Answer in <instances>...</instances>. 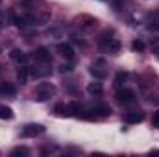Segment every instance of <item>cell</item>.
<instances>
[{
  "label": "cell",
  "mask_w": 159,
  "mask_h": 157,
  "mask_svg": "<svg viewBox=\"0 0 159 157\" xmlns=\"http://www.w3.org/2000/svg\"><path fill=\"white\" fill-rule=\"evenodd\" d=\"M9 57L13 59V61H17V63H26L28 61V56L22 52V50H19V48H15V50H11V54H9Z\"/></svg>",
  "instance_id": "9c48e42d"
},
{
  "label": "cell",
  "mask_w": 159,
  "mask_h": 157,
  "mask_svg": "<svg viewBox=\"0 0 159 157\" xmlns=\"http://www.w3.org/2000/svg\"><path fill=\"white\" fill-rule=\"evenodd\" d=\"M37 20H39V24H46V22L50 20V11H43V13L39 15V19H37Z\"/></svg>",
  "instance_id": "d6986e66"
},
{
  "label": "cell",
  "mask_w": 159,
  "mask_h": 157,
  "mask_svg": "<svg viewBox=\"0 0 159 157\" xmlns=\"http://www.w3.org/2000/svg\"><path fill=\"white\" fill-rule=\"evenodd\" d=\"M28 76H30V69H28V67H20L19 72H17L19 81H20V83H26V81H28Z\"/></svg>",
  "instance_id": "9a60e30c"
},
{
  "label": "cell",
  "mask_w": 159,
  "mask_h": 157,
  "mask_svg": "<svg viewBox=\"0 0 159 157\" xmlns=\"http://www.w3.org/2000/svg\"><path fill=\"white\" fill-rule=\"evenodd\" d=\"M91 113L94 115H100V117H107V115H111V107L109 105H94L93 109H91Z\"/></svg>",
  "instance_id": "5bb4252c"
},
{
  "label": "cell",
  "mask_w": 159,
  "mask_h": 157,
  "mask_svg": "<svg viewBox=\"0 0 159 157\" xmlns=\"http://www.w3.org/2000/svg\"><path fill=\"white\" fill-rule=\"evenodd\" d=\"M41 133H44V126L41 124H26L22 128V137H37Z\"/></svg>",
  "instance_id": "7a4b0ae2"
},
{
  "label": "cell",
  "mask_w": 159,
  "mask_h": 157,
  "mask_svg": "<svg viewBox=\"0 0 159 157\" xmlns=\"http://www.w3.org/2000/svg\"><path fill=\"white\" fill-rule=\"evenodd\" d=\"M148 26H150V30L159 32V9H156L154 13L148 15Z\"/></svg>",
  "instance_id": "8fae6325"
},
{
  "label": "cell",
  "mask_w": 159,
  "mask_h": 157,
  "mask_svg": "<svg viewBox=\"0 0 159 157\" xmlns=\"http://www.w3.org/2000/svg\"><path fill=\"white\" fill-rule=\"evenodd\" d=\"M56 94V87L52 83H39L35 87V100L37 102H46Z\"/></svg>",
  "instance_id": "6da1fadb"
},
{
  "label": "cell",
  "mask_w": 159,
  "mask_h": 157,
  "mask_svg": "<svg viewBox=\"0 0 159 157\" xmlns=\"http://www.w3.org/2000/svg\"><path fill=\"white\" fill-rule=\"evenodd\" d=\"M102 65H104V61H96V63L91 67V74H93L94 78H104V76H106V70L100 69Z\"/></svg>",
  "instance_id": "4fadbf2b"
},
{
  "label": "cell",
  "mask_w": 159,
  "mask_h": 157,
  "mask_svg": "<svg viewBox=\"0 0 159 157\" xmlns=\"http://www.w3.org/2000/svg\"><path fill=\"white\" fill-rule=\"evenodd\" d=\"M17 92L15 85L13 83H7V81H2L0 83V94H6V96H13Z\"/></svg>",
  "instance_id": "30bf717a"
},
{
  "label": "cell",
  "mask_w": 159,
  "mask_h": 157,
  "mask_svg": "<svg viewBox=\"0 0 159 157\" xmlns=\"http://www.w3.org/2000/svg\"><path fill=\"white\" fill-rule=\"evenodd\" d=\"M54 113H56L57 117H70V107L65 105V104H56Z\"/></svg>",
  "instance_id": "7c38bea8"
},
{
  "label": "cell",
  "mask_w": 159,
  "mask_h": 157,
  "mask_svg": "<svg viewBox=\"0 0 159 157\" xmlns=\"http://www.w3.org/2000/svg\"><path fill=\"white\" fill-rule=\"evenodd\" d=\"M57 54L63 56L65 59H72L74 50H72V46H70L69 43H59V44H57Z\"/></svg>",
  "instance_id": "5b68a950"
},
{
  "label": "cell",
  "mask_w": 159,
  "mask_h": 157,
  "mask_svg": "<svg viewBox=\"0 0 159 157\" xmlns=\"http://www.w3.org/2000/svg\"><path fill=\"white\" fill-rule=\"evenodd\" d=\"M131 48H133L135 52H143V50H144V43H143L141 39H135L133 43H131Z\"/></svg>",
  "instance_id": "ac0fdd59"
},
{
  "label": "cell",
  "mask_w": 159,
  "mask_h": 157,
  "mask_svg": "<svg viewBox=\"0 0 159 157\" xmlns=\"http://www.w3.org/2000/svg\"><path fill=\"white\" fill-rule=\"evenodd\" d=\"M126 81H128V72H124V70L117 72V76H115V85H117V87H122Z\"/></svg>",
  "instance_id": "e0dca14e"
},
{
  "label": "cell",
  "mask_w": 159,
  "mask_h": 157,
  "mask_svg": "<svg viewBox=\"0 0 159 157\" xmlns=\"http://www.w3.org/2000/svg\"><path fill=\"white\" fill-rule=\"evenodd\" d=\"M152 126L159 128V111H154V117H152Z\"/></svg>",
  "instance_id": "44dd1931"
},
{
  "label": "cell",
  "mask_w": 159,
  "mask_h": 157,
  "mask_svg": "<svg viewBox=\"0 0 159 157\" xmlns=\"http://www.w3.org/2000/svg\"><path fill=\"white\" fill-rule=\"evenodd\" d=\"M34 57H35V61H41V63H48V61H50V52H48V48H44V46H39V48L34 52Z\"/></svg>",
  "instance_id": "52a82bcc"
},
{
  "label": "cell",
  "mask_w": 159,
  "mask_h": 157,
  "mask_svg": "<svg viewBox=\"0 0 159 157\" xmlns=\"http://www.w3.org/2000/svg\"><path fill=\"white\" fill-rule=\"evenodd\" d=\"M135 92L131 91V89H120L119 92H117V100H119V104H133L135 102Z\"/></svg>",
  "instance_id": "3957f363"
},
{
  "label": "cell",
  "mask_w": 159,
  "mask_h": 157,
  "mask_svg": "<svg viewBox=\"0 0 159 157\" xmlns=\"http://www.w3.org/2000/svg\"><path fill=\"white\" fill-rule=\"evenodd\" d=\"M143 120H144V113L143 111H131V113H128L124 117V122L126 124H139Z\"/></svg>",
  "instance_id": "8992f818"
},
{
  "label": "cell",
  "mask_w": 159,
  "mask_h": 157,
  "mask_svg": "<svg viewBox=\"0 0 159 157\" xmlns=\"http://www.w3.org/2000/svg\"><path fill=\"white\" fill-rule=\"evenodd\" d=\"M87 92L93 94V96H102V94H104V87H102L98 81H93V83L87 85Z\"/></svg>",
  "instance_id": "ba28073f"
},
{
  "label": "cell",
  "mask_w": 159,
  "mask_h": 157,
  "mask_svg": "<svg viewBox=\"0 0 159 157\" xmlns=\"http://www.w3.org/2000/svg\"><path fill=\"white\" fill-rule=\"evenodd\" d=\"M59 70H61V72H70V70H72V67H70V65H61V67H59Z\"/></svg>",
  "instance_id": "7402d4cb"
},
{
  "label": "cell",
  "mask_w": 159,
  "mask_h": 157,
  "mask_svg": "<svg viewBox=\"0 0 159 157\" xmlns=\"http://www.w3.org/2000/svg\"><path fill=\"white\" fill-rule=\"evenodd\" d=\"M102 46H104L106 52H109L113 56L120 52V41L119 39H102Z\"/></svg>",
  "instance_id": "277c9868"
},
{
  "label": "cell",
  "mask_w": 159,
  "mask_h": 157,
  "mask_svg": "<svg viewBox=\"0 0 159 157\" xmlns=\"http://www.w3.org/2000/svg\"><path fill=\"white\" fill-rule=\"evenodd\" d=\"M30 152H28V148H15L13 152H11V155H28Z\"/></svg>",
  "instance_id": "ffe728a7"
},
{
  "label": "cell",
  "mask_w": 159,
  "mask_h": 157,
  "mask_svg": "<svg viewBox=\"0 0 159 157\" xmlns=\"http://www.w3.org/2000/svg\"><path fill=\"white\" fill-rule=\"evenodd\" d=\"M0 118H2V120H11V118H13V111H11V107H7V105H0Z\"/></svg>",
  "instance_id": "2e32d148"
}]
</instances>
